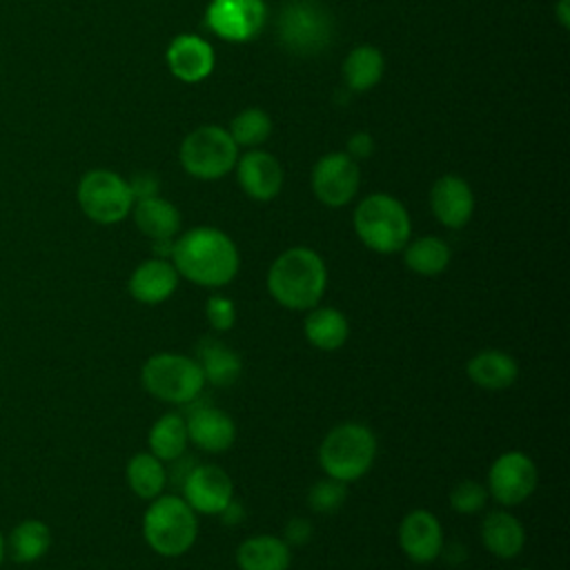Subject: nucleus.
Wrapping results in <instances>:
<instances>
[{"label":"nucleus","instance_id":"1","mask_svg":"<svg viewBox=\"0 0 570 570\" xmlns=\"http://www.w3.org/2000/svg\"><path fill=\"white\" fill-rule=\"evenodd\" d=\"M169 261L180 278L207 289L229 285L240 269V254L232 236L209 225L191 227L174 238Z\"/></svg>","mask_w":570,"mask_h":570},{"label":"nucleus","instance_id":"2","mask_svg":"<svg viewBox=\"0 0 570 570\" xmlns=\"http://www.w3.org/2000/svg\"><path fill=\"white\" fill-rule=\"evenodd\" d=\"M265 285L281 307L307 312L321 303L327 289V265L316 249L294 245L272 261Z\"/></svg>","mask_w":570,"mask_h":570},{"label":"nucleus","instance_id":"3","mask_svg":"<svg viewBox=\"0 0 570 570\" xmlns=\"http://www.w3.org/2000/svg\"><path fill=\"white\" fill-rule=\"evenodd\" d=\"M376 450V436L365 423L343 421L323 436L316 459L325 476L352 483L372 470Z\"/></svg>","mask_w":570,"mask_h":570},{"label":"nucleus","instance_id":"4","mask_svg":"<svg viewBox=\"0 0 570 570\" xmlns=\"http://www.w3.org/2000/svg\"><path fill=\"white\" fill-rule=\"evenodd\" d=\"M142 539L160 557H180L198 539V514L180 494L163 492L142 514Z\"/></svg>","mask_w":570,"mask_h":570},{"label":"nucleus","instance_id":"5","mask_svg":"<svg viewBox=\"0 0 570 570\" xmlns=\"http://www.w3.org/2000/svg\"><path fill=\"white\" fill-rule=\"evenodd\" d=\"M358 240L376 254H396L412 236V220L405 205L390 194H370L354 209Z\"/></svg>","mask_w":570,"mask_h":570},{"label":"nucleus","instance_id":"6","mask_svg":"<svg viewBox=\"0 0 570 570\" xmlns=\"http://www.w3.org/2000/svg\"><path fill=\"white\" fill-rule=\"evenodd\" d=\"M145 392L169 405H189L205 387V376L194 356L156 352L140 367Z\"/></svg>","mask_w":570,"mask_h":570},{"label":"nucleus","instance_id":"7","mask_svg":"<svg viewBox=\"0 0 570 570\" xmlns=\"http://www.w3.org/2000/svg\"><path fill=\"white\" fill-rule=\"evenodd\" d=\"M334 18L318 0H289L276 18V38L294 56H318L332 45Z\"/></svg>","mask_w":570,"mask_h":570},{"label":"nucleus","instance_id":"8","mask_svg":"<svg viewBox=\"0 0 570 570\" xmlns=\"http://www.w3.org/2000/svg\"><path fill=\"white\" fill-rule=\"evenodd\" d=\"M183 169L200 180H216L229 174L238 160V147L229 131L218 125H200L185 136L178 149Z\"/></svg>","mask_w":570,"mask_h":570},{"label":"nucleus","instance_id":"9","mask_svg":"<svg viewBox=\"0 0 570 570\" xmlns=\"http://www.w3.org/2000/svg\"><path fill=\"white\" fill-rule=\"evenodd\" d=\"M82 214L98 225H116L131 214L134 194L129 183L111 169H89L76 187Z\"/></svg>","mask_w":570,"mask_h":570},{"label":"nucleus","instance_id":"10","mask_svg":"<svg viewBox=\"0 0 570 570\" xmlns=\"http://www.w3.org/2000/svg\"><path fill=\"white\" fill-rule=\"evenodd\" d=\"M539 483V470L530 454L523 450L501 452L488 470L485 490L488 497L501 508H514L528 501Z\"/></svg>","mask_w":570,"mask_h":570},{"label":"nucleus","instance_id":"11","mask_svg":"<svg viewBox=\"0 0 570 570\" xmlns=\"http://www.w3.org/2000/svg\"><path fill=\"white\" fill-rule=\"evenodd\" d=\"M267 20L263 0H212L205 22L212 33L227 42H247L261 33Z\"/></svg>","mask_w":570,"mask_h":570},{"label":"nucleus","instance_id":"12","mask_svg":"<svg viewBox=\"0 0 570 570\" xmlns=\"http://www.w3.org/2000/svg\"><path fill=\"white\" fill-rule=\"evenodd\" d=\"M361 185L358 163L345 151H332L316 160L312 169V191L325 207L352 203Z\"/></svg>","mask_w":570,"mask_h":570},{"label":"nucleus","instance_id":"13","mask_svg":"<svg viewBox=\"0 0 570 570\" xmlns=\"http://www.w3.org/2000/svg\"><path fill=\"white\" fill-rule=\"evenodd\" d=\"M183 499L196 514L218 517L223 508L234 499V481L232 476L214 463H196L185 474Z\"/></svg>","mask_w":570,"mask_h":570},{"label":"nucleus","instance_id":"14","mask_svg":"<svg viewBox=\"0 0 570 570\" xmlns=\"http://www.w3.org/2000/svg\"><path fill=\"white\" fill-rule=\"evenodd\" d=\"M445 546L441 521L425 508L410 510L399 523V548L416 566L434 563Z\"/></svg>","mask_w":570,"mask_h":570},{"label":"nucleus","instance_id":"15","mask_svg":"<svg viewBox=\"0 0 570 570\" xmlns=\"http://www.w3.org/2000/svg\"><path fill=\"white\" fill-rule=\"evenodd\" d=\"M236 178L240 189L254 200H272L278 196L285 174L278 158L263 149H249L236 160Z\"/></svg>","mask_w":570,"mask_h":570},{"label":"nucleus","instance_id":"16","mask_svg":"<svg viewBox=\"0 0 570 570\" xmlns=\"http://www.w3.org/2000/svg\"><path fill=\"white\" fill-rule=\"evenodd\" d=\"M430 209L448 229H461L474 214V194L468 180L456 174H445L430 189Z\"/></svg>","mask_w":570,"mask_h":570},{"label":"nucleus","instance_id":"17","mask_svg":"<svg viewBox=\"0 0 570 570\" xmlns=\"http://www.w3.org/2000/svg\"><path fill=\"white\" fill-rule=\"evenodd\" d=\"M178 281L180 276L169 258L151 256L129 274L127 292L142 305H160L174 296Z\"/></svg>","mask_w":570,"mask_h":570},{"label":"nucleus","instance_id":"18","mask_svg":"<svg viewBox=\"0 0 570 570\" xmlns=\"http://www.w3.org/2000/svg\"><path fill=\"white\" fill-rule=\"evenodd\" d=\"M189 443L203 452L218 454L234 445L236 441V423L232 414L214 405H198L185 419Z\"/></svg>","mask_w":570,"mask_h":570},{"label":"nucleus","instance_id":"19","mask_svg":"<svg viewBox=\"0 0 570 570\" xmlns=\"http://www.w3.org/2000/svg\"><path fill=\"white\" fill-rule=\"evenodd\" d=\"M167 67L183 82H200L214 71V49L212 45L194 33L176 36L167 47Z\"/></svg>","mask_w":570,"mask_h":570},{"label":"nucleus","instance_id":"20","mask_svg":"<svg viewBox=\"0 0 570 570\" xmlns=\"http://www.w3.org/2000/svg\"><path fill=\"white\" fill-rule=\"evenodd\" d=\"M479 539L492 557L510 561L525 548V528L508 508H497L485 512L479 528Z\"/></svg>","mask_w":570,"mask_h":570},{"label":"nucleus","instance_id":"21","mask_svg":"<svg viewBox=\"0 0 570 570\" xmlns=\"http://www.w3.org/2000/svg\"><path fill=\"white\" fill-rule=\"evenodd\" d=\"M465 374L476 387L499 392V390H508L517 383L519 363L512 354L497 350V347H488L468 358Z\"/></svg>","mask_w":570,"mask_h":570},{"label":"nucleus","instance_id":"22","mask_svg":"<svg viewBox=\"0 0 570 570\" xmlns=\"http://www.w3.org/2000/svg\"><path fill=\"white\" fill-rule=\"evenodd\" d=\"M234 559L238 570H287L292 566V548L283 537L254 534L238 543Z\"/></svg>","mask_w":570,"mask_h":570},{"label":"nucleus","instance_id":"23","mask_svg":"<svg viewBox=\"0 0 570 570\" xmlns=\"http://www.w3.org/2000/svg\"><path fill=\"white\" fill-rule=\"evenodd\" d=\"M303 334L312 347L321 352H336L350 336V321L341 309L318 303L305 312Z\"/></svg>","mask_w":570,"mask_h":570},{"label":"nucleus","instance_id":"24","mask_svg":"<svg viewBox=\"0 0 570 570\" xmlns=\"http://www.w3.org/2000/svg\"><path fill=\"white\" fill-rule=\"evenodd\" d=\"M131 216L138 232L151 240H174L180 229V212L158 194L134 200Z\"/></svg>","mask_w":570,"mask_h":570},{"label":"nucleus","instance_id":"25","mask_svg":"<svg viewBox=\"0 0 570 570\" xmlns=\"http://www.w3.org/2000/svg\"><path fill=\"white\" fill-rule=\"evenodd\" d=\"M147 445L149 452L158 456L163 463L178 461L189 445L185 416H180L178 412L160 414L147 432Z\"/></svg>","mask_w":570,"mask_h":570},{"label":"nucleus","instance_id":"26","mask_svg":"<svg viewBox=\"0 0 570 570\" xmlns=\"http://www.w3.org/2000/svg\"><path fill=\"white\" fill-rule=\"evenodd\" d=\"M125 479H127L129 490L138 499L151 501L165 492V488L169 483V472H167L165 463L147 450V452H136L127 461Z\"/></svg>","mask_w":570,"mask_h":570},{"label":"nucleus","instance_id":"27","mask_svg":"<svg viewBox=\"0 0 570 570\" xmlns=\"http://www.w3.org/2000/svg\"><path fill=\"white\" fill-rule=\"evenodd\" d=\"M401 252H403L405 267L428 278L443 274L452 261L450 245L439 236H421V238L407 240Z\"/></svg>","mask_w":570,"mask_h":570},{"label":"nucleus","instance_id":"28","mask_svg":"<svg viewBox=\"0 0 570 570\" xmlns=\"http://www.w3.org/2000/svg\"><path fill=\"white\" fill-rule=\"evenodd\" d=\"M196 361L203 370L205 383L214 387L234 385L243 372L240 356L220 341H205V345L200 347V356Z\"/></svg>","mask_w":570,"mask_h":570},{"label":"nucleus","instance_id":"29","mask_svg":"<svg viewBox=\"0 0 570 570\" xmlns=\"http://www.w3.org/2000/svg\"><path fill=\"white\" fill-rule=\"evenodd\" d=\"M385 71L383 53L372 45H361L347 53L343 60V80L347 89L363 94L379 85Z\"/></svg>","mask_w":570,"mask_h":570},{"label":"nucleus","instance_id":"30","mask_svg":"<svg viewBox=\"0 0 570 570\" xmlns=\"http://www.w3.org/2000/svg\"><path fill=\"white\" fill-rule=\"evenodd\" d=\"M51 546L49 525L40 519L20 521L9 534V554L16 563H33L47 554Z\"/></svg>","mask_w":570,"mask_h":570},{"label":"nucleus","instance_id":"31","mask_svg":"<svg viewBox=\"0 0 570 570\" xmlns=\"http://www.w3.org/2000/svg\"><path fill=\"white\" fill-rule=\"evenodd\" d=\"M227 131H229L232 140L236 142V147L256 149L258 145H263L269 138L272 118L258 107H247L232 118Z\"/></svg>","mask_w":570,"mask_h":570},{"label":"nucleus","instance_id":"32","mask_svg":"<svg viewBox=\"0 0 570 570\" xmlns=\"http://www.w3.org/2000/svg\"><path fill=\"white\" fill-rule=\"evenodd\" d=\"M347 499V483L336 481L332 476H323L307 490V505L312 512L332 514L343 508Z\"/></svg>","mask_w":570,"mask_h":570},{"label":"nucleus","instance_id":"33","mask_svg":"<svg viewBox=\"0 0 570 570\" xmlns=\"http://www.w3.org/2000/svg\"><path fill=\"white\" fill-rule=\"evenodd\" d=\"M488 490L483 483L474 481V479H463L459 481L452 490H450V508L456 512V514H476L485 508L488 503Z\"/></svg>","mask_w":570,"mask_h":570},{"label":"nucleus","instance_id":"34","mask_svg":"<svg viewBox=\"0 0 570 570\" xmlns=\"http://www.w3.org/2000/svg\"><path fill=\"white\" fill-rule=\"evenodd\" d=\"M207 325L216 332H227L236 323V303L223 294H209L205 301Z\"/></svg>","mask_w":570,"mask_h":570},{"label":"nucleus","instance_id":"35","mask_svg":"<svg viewBox=\"0 0 570 570\" xmlns=\"http://www.w3.org/2000/svg\"><path fill=\"white\" fill-rule=\"evenodd\" d=\"M312 534H314V525L305 517H292L283 528V539L289 548L307 546L312 541Z\"/></svg>","mask_w":570,"mask_h":570},{"label":"nucleus","instance_id":"36","mask_svg":"<svg viewBox=\"0 0 570 570\" xmlns=\"http://www.w3.org/2000/svg\"><path fill=\"white\" fill-rule=\"evenodd\" d=\"M129 183V189L134 194V200L138 198H147V196H156L158 189H160V183L158 178L151 174V171H140V174H134Z\"/></svg>","mask_w":570,"mask_h":570},{"label":"nucleus","instance_id":"37","mask_svg":"<svg viewBox=\"0 0 570 570\" xmlns=\"http://www.w3.org/2000/svg\"><path fill=\"white\" fill-rule=\"evenodd\" d=\"M374 151V138L367 131H356L347 140V156H352L356 163L370 158Z\"/></svg>","mask_w":570,"mask_h":570},{"label":"nucleus","instance_id":"38","mask_svg":"<svg viewBox=\"0 0 570 570\" xmlns=\"http://www.w3.org/2000/svg\"><path fill=\"white\" fill-rule=\"evenodd\" d=\"M218 517H220V521H223L225 525H238V523L245 519V505L234 497V499L223 508V512H220Z\"/></svg>","mask_w":570,"mask_h":570},{"label":"nucleus","instance_id":"39","mask_svg":"<svg viewBox=\"0 0 570 570\" xmlns=\"http://www.w3.org/2000/svg\"><path fill=\"white\" fill-rule=\"evenodd\" d=\"M568 2H570V0H559V4H557V18H559V24H561L563 29H568V27H570V11H568Z\"/></svg>","mask_w":570,"mask_h":570},{"label":"nucleus","instance_id":"40","mask_svg":"<svg viewBox=\"0 0 570 570\" xmlns=\"http://www.w3.org/2000/svg\"><path fill=\"white\" fill-rule=\"evenodd\" d=\"M4 552H7V543H4V537H2V532H0V563H2V559H4Z\"/></svg>","mask_w":570,"mask_h":570},{"label":"nucleus","instance_id":"41","mask_svg":"<svg viewBox=\"0 0 570 570\" xmlns=\"http://www.w3.org/2000/svg\"><path fill=\"white\" fill-rule=\"evenodd\" d=\"M519 570H532V568H519Z\"/></svg>","mask_w":570,"mask_h":570}]
</instances>
